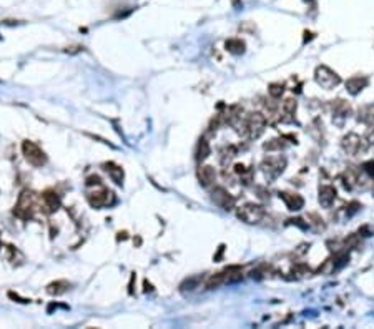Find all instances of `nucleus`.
Masks as SVG:
<instances>
[{
	"mask_svg": "<svg viewBox=\"0 0 374 329\" xmlns=\"http://www.w3.org/2000/svg\"><path fill=\"white\" fill-rule=\"evenodd\" d=\"M266 117L261 112H253L245 120H241V131L248 140H256L265 133Z\"/></svg>",
	"mask_w": 374,
	"mask_h": 329,
	"instance_id": "f257e3e1",
	"label": "nucleus"
},
{
	"mask_svg": "<svg viewBox=\"0 0 374 329\" xmlns=\"http://www.w3.org/2000/svg\"><path fill=\"white\" fill-rule=\"evenodd\" d=\"M35 206H37L35 193L25 190V191L20 193L18 201L15 205V210H13V214L20 220H30L33 216V213H35Z\"/></svg>",
	"mask_w": 374,
	"mask_h": 329,
	"instance_id": "f03ea898",
	"label": "nucleus"
},
{
	"mask_svg": "<svg viewBox=\"0 0 374 329\" xmlns=\"http://www.w3.org/2000/svg\"><path fill=\"white\" fill-rule=\"evenodd\" d=\"M286 168V158L278 155V157H266L261 163V171L265 174V178L268 181H275L283 174Z\"/></svg>",
	"mask_w": 374,
	"mask_h": 329,
	"instance_id": "7ed1b4c3",
	"label": "nucleus"
},
{
	"mask_svg": "<svg viewBox=\"0 0 374 329\" xmlns=\"http://www.w3.org/2000/svg\"><path fill=\"white\" fill-rule=\"evenodd\" d=\"M315 82L324 90H333L341 83V77L335 70H331L329 67L319 65L315 70Z\"/></svg>",
	"mask_w": 374,
	"mask_h": 329,
	"instance_id": "20e7f679",
	"label": "nucleus"
},
{
	"mask_svg": "<svg viewBox=\"0 0 374 329\" xmlns=\"http://www.w3.org/2000/svg\"><path fill=\"white\" fill-rule=\"evenodd\" d=\"M22 153H24V157H25L27 162H29L32 166H35V168H42L47 163L45 151L40 148L37 143L30 142V140H25V142L22 143Z\"/></svg>",
	"mask_w": 374,
	"mask_h": 329,
	"instance_id": "39448f33",
	"label": "nucleus"
},
{
	"mask_svg": "<svg viewBox=\"0 0 374 329\" xmlns=\"http://www.w3.org/2000/svg\"><path fill=\"white\" fill-rule=\"evenodd\" d=\"M265 208L256 203H246L238 210V218L248 225H258L265 218Z\"/></svg>",
	"mask_w": 374,
	"mask_h": 329,
	"instance_id": "423d86ee",
	"label": "nucleus"
},
{
	"mask_svg": "<svg viewBox=\"0 0 374 329\" xmlns=\"http://www.w3.org/2000/svg\"><path fill=\"white\" fill-rule=\"evenodd\" d=\"M341 148L344 150V153H348V155L356 157L368 148V143H366L364 138L356 135V133H348V135L341 140Z\"/></svg>",
	"mask_w": 374,
	"mask_h": 329,
	"instance_id": "0eeeda50",
	"label": "nucleus"
},
{
	"mask_svg": "<svg viewBox=\"0 0 374 329\" xmlns=\"http://www.w3.org/2000/svg\"><path fill=\"white\" fill-rule=\"evenodd\" d=\"M331 108H333V123H335L336 126H339V128H343L346 120H348L353 113L351 105L348 102H344V100L338 98L333 102Z\"/></svg>",
	"mask_w": 374,
	"mask_h": 329,
	"instance_id": "6e6552de",
	"label": "nucleus"
},
{
	"mask_svg": "<svg viewBox=\"0 0 374 329\" xmlns=\"http://www.w3.org/2000/svg\"><path fill=\"white\" fill-rule=\"evenodd\" d=\"M86 200L93 208H103V206H110L113 201H115V196L113 193L105 190V188H100V190H93L92 193L86 194Z\"/></svg>",
	"mask_w": 374,
	"mask_h": 329,
	"instance_id": "1a4fd4ad",
	"label": "nucleus"
},
{
	"mask_svg": "<svg viewBox=\"0 0 374 329\" xmlns=\"http://www.w3.org/2000/svg\"><path fill=\"white\" fill-rule=\"evenodd\" d=\"M211 200H213V203H215L216 206H219L225 211L233 210V208H235V198H233L231 194L222 186H216L215 190L211 191Z\"/></svg>",
	"mask_w": 374,
	"mask_h": 329,
	"instance_id": "9d476101",
	"label": "nucleus"
},
{
	"mask_svg": "<svg viewBox=\"0 0 374 329\" xmlns=\"http://www.w3.org/2000/svg\"><path fill=\"white\" fill-rule=\"evenodd\" d=\"M341 185L346 191H353V190H356V188H359V185H361V174H359L356 168L351 166L341 173Z\"/></svg>",
	"mask_w": 374,
	"mask_h": 329,
	"instance_id": "9b49d317",
	"label": "nucleus"
},
{
	"mask_svg": "<svg viewBox=\"0 0 374 329\" xmlns=\"http://www.w3.org/2000/svg\"><path fill=\"white\" fill-rule=\"evenodd\" d=\"M336 198H338V193H336V188L333 185H323L319 188L318 200H319V205L323 208H331L335 205Z\"/></svg>",
	"mask_w": 374,
	"mask_h": 329,
	"instance_id": "f8f14e48",
	"label": "nucleus"
},
{
	"mask_svg": "<svg viewBox=\"0 0 374 329\" xmlns=\"http://www.w3.org/2000/svg\"><path fill=\"white\" fill-rule=\"evenodd\" d=\"M279 198L284 201V205L291 211H299L304 206V198L298 193H290V191H281Z\"/></svg>",
	"mask_w": 374,
	"mask_h": 329,
	"instance_id": "ddd939ff",
	"label": "nucleus"
},
{
	"mask_svg": "<svg viewBox=\"0 0 374 329\" xmlns=\"http://www.w3.org/2000/svg\"><path fill=\"white\" fill-rule=\"evenodd\" d=\"M198 180H200V183H202V186L210 188L216 181L215 168L210 166V165H202L198 168Z\"/></svg>",
	"mask_w": 374,
	"mask_h": 329,
	"instance_id": "4468645a",
	"label": "nucleus"
},
{
	"mask_svg": "<svg viewBox=\"0 0 374 329\" xmlns=\"http://www.w3.org/2000/svg\"><path fill=\"white\" fill-rule=\"evenodd\" d=\"M42 201H43V206L47 208V213H53L57 211L60 205H62V201H60V196L53 191V190H47L43 191L42 194Z\"/></svg>",
	"mask_w": 374,
	"mask_h": 329,
	"instance_id": "2eb2a0df",
	"label": "nucleus"
},
{
	"mask_svg": "<svg viewBox=\"0 0 374 329\" xmlns=\"http://www.w3.org/2000/svg\"><path fill=\"white\" fill-rule=\"evenodd\" d=\"M366 86H368V78L361 77V75L353 77L346 82V90H348L351 95H358V93H361Z\"/></svg>",
	"mask_w": 374,
	"mask_h": 329,
	"instance_id": "dca6fc26",
	"label": "nucleus"
},
{
	"mask_svg": "<svg viewBox=\"0 0 374 329\" xmlns=\"http://www.w3.org/2000/svg\"><path fill=\"white\" fill-rule=\"evenodd\" d=\"M296 100L295 98H286L283 102L281 112H283V122H293L295 120V113H296Z\"/></svg>",
	"mask_w": 374,
	"mask_h": 329,
	"instance_id": "f3484780",
	"label": "nucleus"
},
{
	"mask_svg": "<svg viewBox=\"0 0 374 329\" xmlns=\"http://www.w3.org/2000/svg\"><path fill=\"white\" fill-rule=\"evenodd\" d=\"M103 168H105V171L110 174V178L115 181L117 185L123 183V170H122V166H118L115 163H105Z\"/></svg>",
	"mask_w": 374,
	"mask_h": 329,
	"instance_id": "a211bd4d",
	"label": "nucleus"
},
{
	"mask_svg": "<svg viewBox=\"0 0 374 329\" xmlns=\"http://www.w3.org/2000/svg\"><path fill=\"white\" fill-rule=\"evenodd\" d=\"M69 288H70V283L60 279V281H55V283H50L49 286H47V293L52 294V296H60V294L69 291Z\"/></svg>",
	"mask_w": 374,
	"mask_h": 329,
	"instance_id": "6ab92c4d",
	"label": "nucleus"
},
{
	"mask_svg": "<svg viewBox=\"0 0 374 329\" xmlns=\"http://www.w3.org/2000/svg\"><path fill=\"white\" fill-rule=\"evenodd\" d=\"M236 157V148L235 146H223L222 150H219V163H222L223 166H228L231 162H233V158Z\"/></svg>",
	"mask_w": 374,
	"mask_h": 329,
	"instance_id": "aec40b11",
	"label": "nucleus"
},
{
	"mask_svg": "<svg viewBox=\"0 0 374 329\" xmlns=\"http://www.w3.org/2000/svg\"><path fill=\"white\" fill-rule=\"evenodd\" d=\"M226 50L231 52L233 55H241V53L245 52V42L239 38H231L226 42Z\"/></svg>",
	"mask_w": 374,
	"mask_h": 329,
	"instance_id": "412c9836",
	"label": "nucleus"
},
{
	"mask_svg": "<svg viewBox=\"0 0 374 329\" xmlns=\"http://www.w3.org/2000/svg\"><path fill=\"white\" fill-rule=\"evenodd\" d=\"M358 120H359V122H363V123L372 125L374 123V108H372V106H363V108L359 110Z\"/></svg>",
	"mask_w": 374,
	"mask_h": 329,
	"instance_id": "4be33fe9",
	"label": "nucleus"
},
{
	"mask_svg": "<svg viewBox=\"0 0 374 329\" xmlns=\"http://www.w3.org/2000/svg\"><path fill=\"white\" fill-rule=\"evenodd\" d=\"M284 148H286V143H284V140H281V138L270 140L268 143H265V150H268V151H281Z\"/></svg>",
	"mask_w": 374,
	"mask_h": 329,
	"instance_id": "5701e85b",
	"label": "nucleus"
},
{
	"mask_svg": "<svg viewBox=\"0 0 374 329\" xmlns=\"http://www.w3.org/2000/svg\"><path fill=\"white\" fill-rule=\"evenodd\" d=\"M211 153V148H210V145L206 140H200V143H198V148H196V158L198 160H205L206 157H208Z\"/></svg>",
	"mask_w": 374,
	"mask_h": 329,
	"instance_id": "b1692460",
	"label": "nucleus"
},
{
	"mask_svg": "<svg viewBox=\"0 0 374 329\" xmlns=\"http://www.w3.org/2000/svg\"><path fill=\"white\" fill-rule=\"evenodd\" d=\"M283 92H284V85L283 83H271L270 89H268V93H270L271 98H279L283 95Z\"/></svg>",
	"mask_w": 374,
	"mask_h": 329,
	"instance_id": "393cba45",
	"label": "nucleus"
},
{
	"mask_svg": "<svg viewBox=\"0 0 374 329\" xmlns=\"http://www.w3.org/2000/svg\"><path fill=\"white\" fill-rule=\"evenodd\" d=\"M344 208H346V214H348V216H353V214H355L356 211H359L361 205H359L358 201H351V203L348 206H344Z\"/></svg>",
	"mask_w": 374,
	"mask_h": 329,
	"instance_id": "a878e982",
	"label": "nucleus"
},
{
	"mask_svg": "<svg viewBox=\"0 0 374 329\" xmlns=\"http://www.w3.org/2000/svg\"><path fill=\"white\" fill-rule=\"evenodd\" d=\"M364 140H366V143H368V145H374V123L369 126V130L366 131Z\"/></svg>",
	"mask_w": 374,
	"mask_h": 329,
	"instance_id": "bb28decb",
	"label": "nucleus"
},
{
	"mask_svg": "<svg viewBox=\"0 0 374 329\" xmlns=\"http://www.w3.org/2000/svg\"><path fill=\"white\" fill-rule=\"evenodd\" d=\"M363 171L368 173L371 178H374V162H366L363 165Z\"/></svg>",
	"mask_w": 374,
	"mask_h": 329,
	"instance_id": "cd10ccee",
	"label": "nucleus"
},
{
	"mask_svg": "<svg viewBox=\"0 0 374 329\" xmlns=\"http://www.w3.org/2000/svg\"><path fill=\"white\" fill-rule=\"evenodd\" d=\"M86 185L92 186V185H100V178L98 177H89L86 178Z\"/></svg>",
	"mask_w": 374,
	"mask_h": 329,
	"instance_id": "c85d7f7f",
	"label": "nucleus"
}]
</instances>
